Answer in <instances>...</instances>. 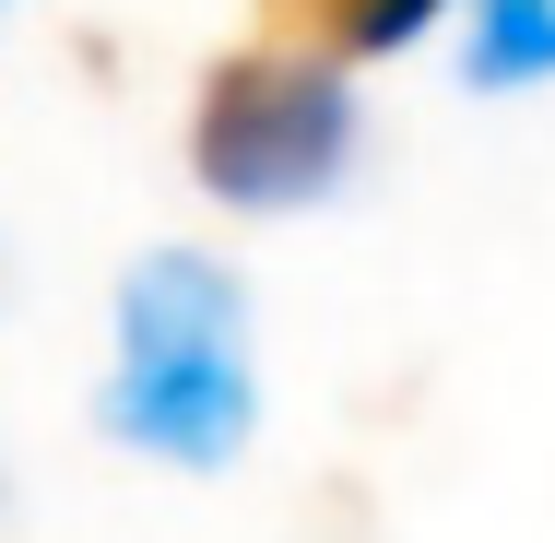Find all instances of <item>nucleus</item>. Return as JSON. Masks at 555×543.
<instances>
[{"mask_svg": "<svg viewBox=\"0 0 555 543\" xmlns=\"http://www.w3.org/2000/svg\"><path fill=\"white\" fill-rule=\"evenodd\" d=\"M260 378H248V296L202 248H154L118 296V378H107V437L142 461L214 473L248 449Z\"/></svg>", "mask_w": 555, "mask_h": 543, "instance_id": "f257e3e1", "label": "nucleus"}, {"mask_svg": "<svg viewBox=\"0 0 555 543\" xmlns=\"http://www.w3.org/2000/svg\"><path fill=\"white\" fill-rule=\"evenodd\" d=\"M354 154V95L343 72L296 60V48H224L202 72V107H190V166L214 202L248 214H284V202H320Z\"/></svg>", "mask_w": 555, "mask_h": 543, "instance_id": "f03ea898", "label": "nucleus"}, {"mask_svg": "<svg viewBox=\"0 0 555 543\" xmlns=\"http://www.w3.org/2000/svg\"><path fill=\"white\" fill-rule=\"evenodd\" d=\"M449 0H260V48H296V60H390V48H414L426 24H438Z\"/></svg>", "mask_w": 555, "mask_h": 543, "instance_id": "7ed1b4c3", "label": "nucleus"}, {"mask_svg": "<svg viewBox=\"0 0 555 543\" xmlns=\"http://www.w3.org/2000/svg\"><path fill=\"white\" fill-rule=\"evenodd\" d=\"M555 72V0H473V83H544Z\"/></svg>", "mask_w": 555, "mask_h": 543, "instance_id": "20e7f679", "label": "nucleus"}]
</instances>
